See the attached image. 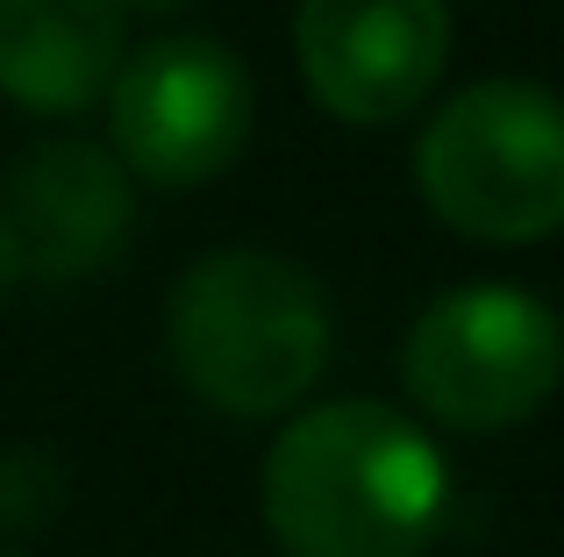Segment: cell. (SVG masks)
<instances>
[{"label": "cell", "instance_id": "3957f363", "mask_svg": "<svg viewBox=\"0 0 564 557\" xmlns=\"http://www.w3.org/2000/svg\"><path fill=\"white\" fill-rule=\"evenodd\" d=\"M429 215L471 243H543L564 222V122L551 86L479 79L429 114L414 143Z\"/></svg>", "mask_w": 564, "mask_h": 557}, {"label": "cell", "instance_id": "ba28073f", "mask_svg": "<svg viewBox=\"0 0 564 557\" xmlns=\"http://www.w3.org/2000/svg\"><path fill=\"white\" fill-rule=\"evenodd\" d=\"M122 51V0H0V94L29 114L100 108Z\"/></svg>", "mask_w": 564, "mask_h": 557}, {"label": "cell", "instance_id": "5b68a950", "mask_svg": "<svg viewBox=\"0 0 564 557\" xmlns=\"http://www.w3.org/2000/svg\"><path fill=\"white\" fill-rule=\"evenodd\" d=\"M108 151L129 179L207 186L243 157L258 122V86L243 57L215 36H158L122 51L108 79Z\"/></svg>", "mask_w": 564, "mask_h": 557}, {"label": "cell", "instance_id": "52a82bcc", "mask_svg": "<svg viewBox=\"0 0 564 557\" xmlns=\"http://www.w3.org/2000/svg\"><path fill=\"white\" fill-rule=\"evenodd\" d=\"M0 215L22 243L29 278L79 286V278L122 265L129 229H137V179L122 172V157L108 143L51 136L36 151H22V165L8 172Z\"/></svg>", "mask_w": 564, "mask_h": 557}, {"label": "cell", "instance_id": "30bf717a", "mask_svg": "<svg viewBox=\"0 0 564 557\" xmlns=\"http://www.w3.org/2000/svg\"><path fill=\"white\" fill-rule=\"evenodd\" d=\"M22 243H14V229H8V215H0V307L14 301V286H22Z\"/></svg>", "mask_w": 564, "mask_h": 557}, {"label": "cell", "instance_id": "8fae6325", "mask_svg": "<svg viewBox=\"0 0 564 557\" xmlns=\"http://www.w3.org/2000/svg\"><path fill=\"white\" fill-rule=\"evenodd\" d=\"M193 0H122V14H180Z\"/></svg>", "mask_w": 564, "mask_h": 557}, {"label": "cell", "instance_id": "7c38bea8", "mask_svg": "<svg viewBox=\"0 0 564 557\" xmlns=\"http://www.w3.org/2000/svg\"><path fill=\"white\" fill-rule=\"evenodd\" d=\"M0 557H29V550H14V544H0Z\"/></svg>", "mask_w": 564, "mask_h": 557}, {"label": "cell", "instance_id": "7a4b0ae2", "mask_svg": "<svg viewBox=\"0 0 564 557\" xmlns=\"http://www.w3.org/2000/svg\"><path fill=\"white\" fill-rule=\"evenodd\" d=\"M165 350L193 401L236 422H279L322 386L336 321L293 258L229 243L172 278Z\"/></svg>", "mask_w": 564, "mask_h": 557}, {"label": "cell", "instance_id": "6da1fadb", "mask_svg": "<svg viewBox=\"0 0 564 557\" xmlns=\"http://www.w3.org/2000/svg\"><path fill=\"white\" fill-rule=\"evenodd\" d=\"M258 507L286 557H422L451 515V465L400 407L322 401L272 436Z\"/></svg>", "mask_w": 564, "mask_h": 557}, {"label": "cell", "instance_id": "8992f818", "mask_svg": "<svg viewBox=\"0 0 564 557\" xmlns=\"http://www.w3.org/2000/svg\"><path fill=\"white\" fill-rule=\"evenodd\" d=\"M293 57L322 114L386 129L436 94L451 65V0H301Z\"/></svg>", "mask_w": 564, "mask_h": 557}, {"label": "cell", "instance_id": "277c9868", "mask_svg": "<svg viewBox=\"0 0 564 557\" xmlns=\"http://www.w3.org/2000/svg\"><path fill=\"white\" fill-rule=\"evenodd\" d=\"M400 379L414 407L443 429H522L557 393V315L529 286H500V278L451 286L414 315Z\"/></svg>", "mask_w": 564, "mask_h": 557}, {"label": "cell", "instance_id": "9c48e42d", "mask_svg": "<svg viewBox=\"0 0 564 557\" xmlns=\"http://www.w3.org/2000/svg\"><path fill=\"white\" fill-rule=\"evenodd\" d=\"M57 515H65V465L36 444L0 450V536H36Z\"/></svg>", "mask_w": 564, "mask_h": 557}]
</instances>
